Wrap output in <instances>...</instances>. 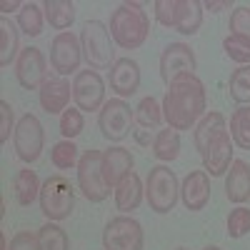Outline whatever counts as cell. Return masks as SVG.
Segmentation results:
<instances>
[{"mask_svg": "<svg viewBox=\"0 0 250 250\" xmlns=\"http://www.w3.org/2000/svg\"><path fill=\"white\" fill-rule=\"evenodd\" d=\"M135 140H138L140 145H150V138L145 135V130H138V133H135Z\"/></svg>", "mask_w": 250, "mask_h": 250, "instance_id": "cell-42", "label": "cell"}, {"mask_svg": "<svg viewBox=\"0 0 250 250\" xmlns=\"http://www.w3.org/2000/svg\"><path fill=\"white\" fill-rule=\"evenodd\" d=\"M198 60H195V50L188 43H170L165 45L160 53V78L165 85L175 83L183 75H195Z\"/></svg>", "mask_w": 250, "mask_h": 250, "instance_id": "cell-10", "label": "cell"}, {"mask_svg": "<svg viewBox=\"0 0 250 250\" xmlns=\"http://www.w3.org/2000/svg\"><path fill=\"white\" fill-rule=\"evenodd\" d=\"M8 250H38V235H33L30 230H20L10 238Z\"/></svg>", "mask_w": 250, "mask_h": 250, "instance_id": "cell-39", "label": "cell"}, {"mask_svg": "<svg viewBox=\"0 0 250 250\" xmlns=\"http://www.w3.org/2000/svg\"><path fill=\"white\" fill-rule=\"evenodd\" d=\"M133 165H135V160L128 148L115 145V148L103 150V180H105V185L115 188L125 175L133 173Z\"/></svg>", "mask_w": 250, "mask_h": 250, "instance_id": "cell-18", "label": "cell"}, {"mask_svg": "<svg viewBox=\"0 0 250 250\" xmlns=\"http://www.w3.org/2000/svg\"><path fill=\"white\" fill-rule=\"evenodd\" d=\"M228 235L230 238H243L250 233V208L245 205H238L235 210H230V215H228Z\"/></svg>", "mask_w": 250, "mask_h": 250, "instance_id": "cell-35", "label": "cell"}, {"mask_svg": "<svg viewBox=\"0 0 250 250\" xmlns=\"http://www.w3.org/2000/svg\"><path fill=\"white\" fill-rule=\"evenodd\" d=\"M80 48H83V60L88 62L90 70H110L113 68V62H115L113 35L103 20H88L83 25Z\"/></svg>", "mask_w": 250, "mask_h": 250, "instance_id": "cell-3", "label": "cell"}, {"mask_svg": "<svg viewBox=\"0 0 250 250\" xmlns=\"http://www.w3.org/2000/svg\"><path fill=\"white\" fill-rule=\"evenodd\" d=\"M73 100L78 110H85V113L100 110L105 105V80L100 78L98 70L88 68L73 78Z\"/></svg>", "mask_w": 250, "mask_h": 250, "instance_id": "cell-12", "label": "cell"}, {"mask_svg": "<svg viewBox=\"0 0 250 250\" xmlns=\"http://www.w3.org/2000/svg\"><path fill=\"white\" fill-rule=\"evenodd\" d=\"M15 78L20 83V88L25 90H40L43 83L48 80V60L40 48H23L15 60Z\"/></svg>", "mask_w": 250, "mask_h": 250, "instance_id": "cell-13", "label": "cell"}, {"mask_svg": "<svg viewBox=\"0 0 250 250\" xmlns=\"http://www.w3.org/2000/svg\"><path fill=\"white\" fill-rule=\"evenodd\" d=\"M83 130H85V118H83V110L68 108L65 113L60 115V135H62V140H73Z\"/></svg>", "mask_w": 250, "mask_h": 250, "instance_id": "cell-33", "label": "cell"}, {"mask_svg": "<svg viewBox=\"0 0 250 250\" xmlns=\"http://www.w3.org/2000/svg\"><path fill=\"white\" fill-rule=\"evenodd\" d=\"M18 28L10 23V20L3 15L0 18V68H8L10 62L18 60Z\"/></svg>", "mask_w": 250, "mask_h": 250, "instance_id": "cell-25", "label": "cell"}, {"mask_svg": "<svg viewBox=\"0 0 250 250\" xmlns=\"http://www.w3.org/2000/svg\"><path fill=\"white\" fill-rule=\"evenodd\" d=\"M35 235H38V250H70L68 233L58 223H45Z\"/></svg>", "mask_w": 250, "mask_h": 250, "instance_id": "cell-29", "label": "cell"}, {"mask_svg": "<svg viewBox=\"0 0 250 250\" xmlns=\"http://www.w3.org/2000/svg\"><path fill=\"white\" fill-rule=\"evenodd\" d=\"M153 155L160 163H170L180 155V133L173 128H163L153 138Z\"/></svg>", "mask_w": 250, "mask_h": 250, "instance_id": "cell-26", "label": "cell"}, {"mask_svg": "<svg viewBox=\"0 0 250 250\" xmlns=\"http://www.w3.org/2000/svg\"><path fill=\"white\" fill-rule=\"evenodd\" d=\"M223 50L230 60L240 62V65H250V40H245L240 35H225Z\"/></svg>", "mask_w": 250, "mask_h": 250, "instance_id": "cell-34", "label": "cell"}, {"mask_svg": "<svg viewBox=\"0 0 250 250\" xmlns=\"http://www.w3.org/2000/svg\"><path fill=\"white\" fill-rule=\"evenodd\" d=\"M228 95L235 103H240V105H250V65H240L230 73Z\"/></svg>", "mask_w": 250, "mask_h": 250, "instance_id": "cell-31", "label": "cell"}, {"mask_svg": "<svg viewBox=\"0 0 250 250\" xmlns=\"http://www.w3.org/2000/svg\"><path fill=\"white\" fill-rule=\"evenodd\" d=\"M230 138L240 150H250V105H240L230 115Z\"/></svg>", "mask_w": 250, "mask_h": 250, "instance_id": "cell-30", "label": "cell"}, {"mask_svg": "<svg viewBox=\"0 0 250 250\" xmlns=\"http://www.w3.org/2000/svg\"><path fill=\"white\" fill-rule=\"evenodd\" d=\"M108 83H110V90L123 100L135 95L140 88V65L133 58H118L113 68L108 70Z\"/></svg>", "mask_w": 250, "mask_h": 250, "instance_id": "cell-16", "label": "cell"}, {"mask_svg": "<svg viewBox=\"0 0 250 250\" xmlns=\"http://www.w3.org/2000/svg\"><path fill=\"white\" fill-rule=\"evenodd\" d=\"M43 13H45V20L50 23V28H55L60 33H68V28L75 23V3L73 0H45Z\"/></svg>", "mask_w": 250, "mask_h": 250, "instance_id": "cell-23", "label": "cell"}, {"mask_svg": "<svg viewBox=\"0 0 250 250\" xmlns=\"http://www.w3.org/2000/svg\"><path fill=\"white\" fill-rule=\"evenodd\" d=\"M73 98V83L68 78H48L43 83V88L38 90V100L40 108H43L48 115H62L68 110V103Z\"/></svg>", "mask_w": 250, "mask_h": 250, "instance_id": "cell-14", "label": "cell"}, {"mask_svg": "<svg viewBox=\"0 0 250 250\" xmlns=\"http://www.w3.org/2000/svg\"><path fill=\"white\" fill-rule=\"evenodd\" d=\"M40 188H43V183L38 180L35 170L30 168H23L18 170L15 180H13V190H15V200L20 208H28L33 205L35 200H40Z\"/></svg>", "mask_w": 250, "mask_h": 250, "instance_id": "cell-22", "label": "cell"}, {"mask_svg": "<svg viewBox=\"0 0 250 250\" xmlns=\"http://www.w3.org/2000/svg\"><path fill=\"white\" fill-rule=\"evenodd\" d=\"M203 250H223V248H218V245H205Z\"/></svg>", "mask_w": 250, "mask_h": 250, "instance_id": "cell-43", "label": "cell"}, {"mask_svg": "<svg viewBox=\"0 0 250 250\" xmlns=\"http://www.w3.org/2000/svg\"><path fill=\"white\" fill-rule=\"evenodd\" d=\"M180 198V183L175 170H170L168 165H155L148 173V180H145V200H148L150 210L158 215H165L175 210Z\"/></svg>", "mask_w": 250, "mask_h": 250, "instance_id": "cell-4", "label": "cell"}, {"mask_svg": "<svg viewBox=\"0 0 250 250\" xmlns=\"http://www.w3.org/2000/svg\"><path fill=\"white\" fill-rule=\"evenodd\" d=\"M115 208L123 213V215H128V213H133V210H138L140 208V203H143V198H145V185H143V180H140V175L133 170L130 175H125L115 188Z\"/></svg>", "mask_w": 250, "mask_h": 250, "instance_id": "cell-20", "label": "cell"}, {"mask_svg": "<svg viewBox=\"0 0 250 250\" xmlns=\"http://www.w3.org/2000/svg\"><path fill=\"white\" fill-rule=\"evenodd\" d=\"M205 10L210 13H220V10H230V0H205L203 3Z\"/></svg>", "mask_w": 250, "mask_h": 250, "instance_id": "cell-40", "label": "cell"}, {"mask_svg": "<svg viewBox=\"0 0 250 250\" xmlns=\"http://www.w3.org/2000/svg\"><path fill=\"white\" fill-rule=\"evenodd\" d=\"M15 115H13V105L8 100H0V143H8L10 133H15Z\"/></svg>", "mask_w": 250, "mask_h": 250, "instance_id": "cell-38", "label": "cell"}, {"mask_svg": "<svg viewBox=\"0 0 250 250\" xmlns=\"http://www.w3.org/2000/svg\"><path fill=\"white\" fill-rule=\"evenodd\" d=\"M43 25H45V13H43V5L38 3H25L18 13V28L23 30L28 38H38L43 33Z\"/></svg>", "mask_w": 250, "mask_h": 250, "instance_id": "cell-28", "label": "cell"}, {"mask_svg": "<svg viewBox=\"0 0 250 250\" xmlns=\"http://www.w3.org/2000/svg\"><path fill=\"white\" fill-rule=\"evenodd\" d=\"M205 85L198 75H183L170 83L163 98V120L173 130H190L205 115Z\"/></svg>", "mask_w": 250, "mask_h": 250, "instance_id": "cell-1", "label": "cell"}, {"mask_svg": "<svg viewBox=\"0 0 250 250\" xmlns=\"http://www.w3.org/2000/svg\"><path fill=\"white\" fill-rule=\"evenodd\" d=\"M228 28H230V35H240L245 40H250V8L248 5H240L230 13V23H228Z\"/></svg>", "mask_w": 250, "mask_h": 250, "instance_id": "cell-37", "label": "cell"}, {"mask_svg": "<svg viewBox=\"0 0 250 250\" xmlns=\"http://www.w3.org/2000/svg\"><path fill=\"white\" fill-rule=\"evenodd\" d=\"M145 233L143 225L130 215L113 218L103 230V248L105 250H143Z\"/></svg>", "mask_w": 250, "mask_h": 250, "instance_id": "cell-9", "label": "cell"}, {"mask_svg": "<svg viewBox=\"0 0 250 250\" xmlns=\"http://www.w3.org/2000/svg\"><path fill=\"white\" fill-rule=\"evenodd\" d=\"M50 160L58 170H70V168H78V145L73 140H60L53 145V150H50Z\"/></svg>", "mask_w": 250, "mask_h": 250, "instance_id": "cell-32", "label": "cell"}, {"mask_svg": "<svg viewBox=\"0 0 250 250\" xmlns=\"http://www.w3.org/2000/svg\"><path fill=\"white\" fill-rule=\"evenodd\" d=\"M180 200L190 213L205 210L210 203V175L205 170H190L180 183Z\"/></svg>", "mask_w": 250, "mask_h": 250, "instance_id": "cell-15", "label": "cell"}, {"mask_svg": "<svg viewBox=\"0 0 250 250\" xmlns=\"http://www.w3.org/2000/svg\"><path fill=\"white\" fill-rule=\"evenodd\" d=\"M133 123H135L133 108H130V103H125L123 98L105 100V105L98 110V130L110 143H120V140L128 138Z\"/></svg>", "mask_w": 250, "mask_h": 250, "instance_id": "cell-6", "label": "cell"}, {"mask_svg": "<svg viewBox=\"0 0 250 250\" xmlns=\"http://www.w3.org/2000/svg\"><path fill=\"white\" fill-rule=\"evenodd\" d=\"M40 213L48 223H60L70 218L75 208V188L65 175H50L40 188Z\"/></svg>", "mask_w": 250, "mask_h": 250, "instance_id": "cell-5", "label": "cell"}, {"mask_svg": "<svg viewBox=\"0 0 250 250\" xmlns=\"http://www.w3.org/2000/svg\"><path fill=\"white\" fill-rule=\"evenodd\" d=\"M180 5L183 0H155V20L165 28H173L178 25V15H180Z\"/></svg>", "mask_w": 250, "mask_h": 250, "instance_id": "cell-36", "label": "cell"}, {"mask_svg": "<svg viewBox=\"0 0 250 250\" xmlns=\"http://www.w3.org/2000/svg\"><path fill=\"white\" fill-rule=\"evenodd\" d=\"M110 35L113 43L123 50L140 48L150 35V18L140 3H123L110 15Z\"/></svg>", "mask_w": 250, "mask_h": 250, "instance_id": "cell-2", "label": "cell"}, {"mask_svg": "<svg viewBox=\"0 0 250 250\" xmlns=\"http://www.w3.org/2000/svg\"><path fill=\"white\" fill-rule=\"evenodd\" d=\"M80 62H83V48H80V38L73 33H58L50 43V68L60 75L68 78L70 73H80Z\"/></svg>", "mask_w": 250, "mask_h": 250, "instance_id": "cell-11", "label": "cell"}, {"mask_svg": "<svg viewBox=\"0 0 250 250\" xmlns=\"http://www.w3.org/2000/svg\"><path fill=\"white\" fill-rule=\"evenodd\" d=\"M233 138L230 133H220L210 145L205 148L203 153V168L205 173L210 175V178H220L228 173V168H230V163H233Z\"/></svg>", "mask_w": 250, "mask_h": 250, "instance_id": "cell-17", "label": "cell"}, {"mask_svg": "<svg viewBox=\"0 0 250 250\" xmlns=\"http://www.w3.org/2000/svg\"><path fill=\"white\" fill-rule=\"evenodd\" d=\"M175 250H188V248H175Z\"/></svg>", "mask_w": 250, "mask_h": 250, "instance_id": "cell-44", "label": "cell"}, {"mask_svg": "<svg viewBox=\"0 0 250 250\" xmlns=\"http://www.w3.org/2000/svg\"><path fill=\"white\" fill-rule=\"evenodd\" d=\"M133 118H135V125L143 130H158L160 123H163V105L153 98H143L138 103V108H133Z\"/></svg>", "mask_w": 250, "mask_h": 250, "instance_id": "cell-24", "label": "cell"}, {"mask_svg": "<svg viewBox=\"0 0 250 250\" xmlns=\"http://www.w3.org/2000/svg\"><path fill=\"white\" fill-rule=\"evenodd\" d=\"M203 10L205 8H203V3H198V0H183L175 30L180 35H195L203 25Z\"/></svg>", "mask_w": 250, "mask_h": 250, "instance_id": "cell-27", "label": "cell"}, {"mask_svg": "<svg viewBox=\"0 0 250 250\" xmlns=\"http://www.w3.org/2000/svg\"><path fill=\"white\" fill-rule=\"evenodd\" d=\"M225 198L235 205L250 200V163L245 160L230 163V168L225 173Z\"/></svg>", "mask_w": 250, "mask_h": 250, "instance_id": "cell-19", "label": "cell"}, {"mask_svg": "<svg viewBox=\"0 0 250 250\" xmlns=\"http://www.w3.org/2000/svg\"><path fill=\"white\" fill-rule=\"evenodd\" d=\"M13 148H15L18 160H23L25 165L35 163L40 155H43L45 130H43V123H40L33 113H25L18 120V128L13 133Z\"/></svg>", "mask_w": 250, "mask_h": 250, "instance_id": "cell-7", "label": "cell"}, {"mask_svg": "<svg viewBox=\"0 0 250 250\" xmlns=\"http://www.w3.org/2000/svg\"><path fill=\"white\" fill-rule=\"evenodd\" d=\"M25 3H18V0H5V3H0V13H13V10H18V8H23ZM20 13V10H18Z\"/></svg>", "mask_w": 250, "mask_h": 250, "instance_id": "cell-41", "label": "cell"}, {"mask_svg": "<svg viewBox=\"0 0 250 250\" xmlns=\"http://www.w3.org/2000/svg\"><path fill=\"white\" fill-rule=\"evenodd\" d=\"M78 188L90 203H103L110 195V188L103 180V153L85 150L78 163Z\"/></svg>", "mask_w": 250, "mask_h": 250, "instance_id": "cell-8", "label": "cell"}, {"mask_svg": "<svg viewBox=\"0 0 250 250\" xmlns=\"http://www.w3.org/2000/svg\"><path fill=\"white\" fill-rule=\"evenodd\" d=\"M228 128H225V118L220 115V113H205L200 120H198V125H195V130H193V143H195V150L203 155L205 153V148L210 145L220 133H225Z\"/></svg>", "mask_w": 250, "mask_h": 250, "instance_id": "cell-21", "label": "cell"}]
</instances>
